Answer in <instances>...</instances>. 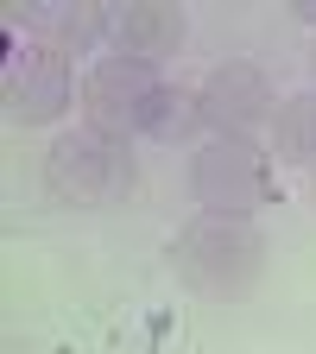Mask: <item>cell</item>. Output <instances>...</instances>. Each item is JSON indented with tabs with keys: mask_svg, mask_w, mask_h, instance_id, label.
<instances>
[{
	"mask_svg": "<svg viewBox=\"0 0 316 354\" xmlns=\"http://www.w3.org/2000/svg\"><path fill=\"white\" fill-rule=\"evenodd\" d=\"M158 82H165L158 70H140V64H127V57L89 64V76H82V127L108 133V140H133Z\"/></svg>",
	"mask_w": 316,
	"mask_h": 354,
	"instance_id": "cell-6",
	"label": "cell"
},
{
	"mask_svg": "<svg viewBox=\"0 0 316 354\" xmlns=\"http://www.w3.org/2000/svg\"><path fill=\"white\" fill-rule=\"evenodd\" d=\"M310 76H316V44H310Z\"/></svg>",
	"mask_w": 316,
	"mask_h": 354,
	"instance_id": "cell-13",
	"label": "cell"
},
{
	"mask_svg": "<svg viewBox=\"0 0 316 354\" xmlns=\"http://www.w3.org/2000/svg\"><path fill=\"white\" fill-rule=\"evenodd\" d=\"M0 95H7V114L19 127H51L76 95L70 57L51 51V44H38V38H13L7 64H0Z\"/></svg>",
	"mask_w": 316,
	"mask_h": 354,
	"instance_id": "cell-4",
	"label": "cell"
},
{
	"mask_svg": "<svg viewBox=\"0 0 316 354\" xmlns=\"http://www.w3.org/2000/svg\"><path fill=\"white\" fill-rule=\"evenodd\" d=\"M44 184L70 209H120L140 184V165H133L127 140H108L95 127H70L44 152Z\"/></svg>",
	"mask_w": 316,
	"mask_h": 354,
	"instance_id": "cell-2",
	"label": "cell"
},
{
	"mask_svg": "<svg viewBox=\"0 0 316 354\" xmlns=\"http://www.w3.org/2000/svg\"><path fill=\"white\" fill-rule=\"evenodd\" d=\"M272 158L279 165H316V88L279 102V114H272Z\"/></svg>",
	"mask_w": 316,
	"mask_h": 354,
	"instance_id": "cell-10",
	"label": "cell"
},
{
	"mask_svg": "<svg viewBox=\"0 0 316 354\" xmlns=\"http://www.w3.org/2000/svg\"><path fill=\"white\" fill-rule=\"evenodd\" d=\"M196 127H203L196 88H184V82H158L152 102H146V120H140V140H152V146H184V140H196Z\"/></svg>",
	"mask_w": 316,
	"mask_h": 354,
	"instance_id": "cell-9",
	"label": "cell"
},
{
	"mask_svg": "<svg viewBox=\"0 0 316 354\" xmlns=\"http://www.w3.org/2000/svg\"><path fill=\"white\" fill-rule=\"evenodd\" d=\"M190 38V19L184 7H171V0H127V7H114V26H108V51L140 64V70H158L165 57L184 51Z\"/></svg>",
	"mask_w": 316,
	"mask_h": 354,
	"instance_id": "cell-7",
	"label": "cell"
},
{
	"mask_svg": "<svg viewBox=\"0 0 316 354\" xmlns=\"http://www.w3.org/2000/svg\"><path fill=\"white\" fill-rule=\"evenodd\" d=\"M291 13H297V19H310V26H316V0H291Z\"/></svg>",
	"mask_w": 316,
	"mask_h": 354,
	"instance_id": "cell-11",
	"label": "cell"
},
{
	"mask_svg": "<svg viewBox=\"0 0 316 354\" xmlns=\"http://www.w3.org/2000/svg\"><path fill=\"white\" fill-rule=\"evenodd\" d=\"M310 203H316V165H310Z\"/></svg>",
	"mask_w": 316,
	"mask_h": 354,
	"instance_id": "cell-12",
	"label": "cell"
},
{
	"mask_svg": "<svg viewBox=\"0 0 316 354\" xmlns=\"http://www.w3.org/2000/svg\"><path fill=\"white\" fill-rule=\"evenodd\" d=\"M13 26L38 44H51L64 57H89L95 44H108L114 7H95V0H38V7H19Z\"/></svg>",
	"mask_w": 316,
	"mask_h": 354,
	"instance_id": "cell-8",
	"label": "cell"
},
{
	"mask_svg": "<svg viewBox=\"0 0 316 354\" xmlns=\"http://www.w3.org/2000/svg\"><path fill=\"white\" fill-rule=\"evenodd\" d=\"M203 102V127H215V140H253V127H272L279 95H272V76L247 57L215 64L196 88Z\"/></svg>",
	"mask_w": 316,
	"mask_h": 354,
	"instance_id": "cell-5",
	"label": "cell"
},
{
	"mask_svg": "<svg viewBox=\"0 0 316 354\" xmlns=\"http://www.w3.org/2000/svg\"><path fill=\"white\" fill-rule=\"evenodd\" d=\"M171 266L196 297H247L266 272V234L247 215H190L171 241Z\"/></svg>",
	"mask_w": 316,
	"mask_h": 354,
	"instance_id": "cell-1",
	"label": "cell"
},
{
	"mask_svg": "<svg viewBox=\"0 0 316 354\" xmlns=\"http://www.w3.org/2000/svg\"><path fill=\"white\" fill-rule=\"evenodd\" d=\"M190 196L209 215H247L279 196V171L272 152L259 140H203L190 152Z\"/></svg>",
	"mask_w": 316,
	"mask_h": 354,
	"instance_id": "cell-3",
	"label": "cell"
}]
</instances>
